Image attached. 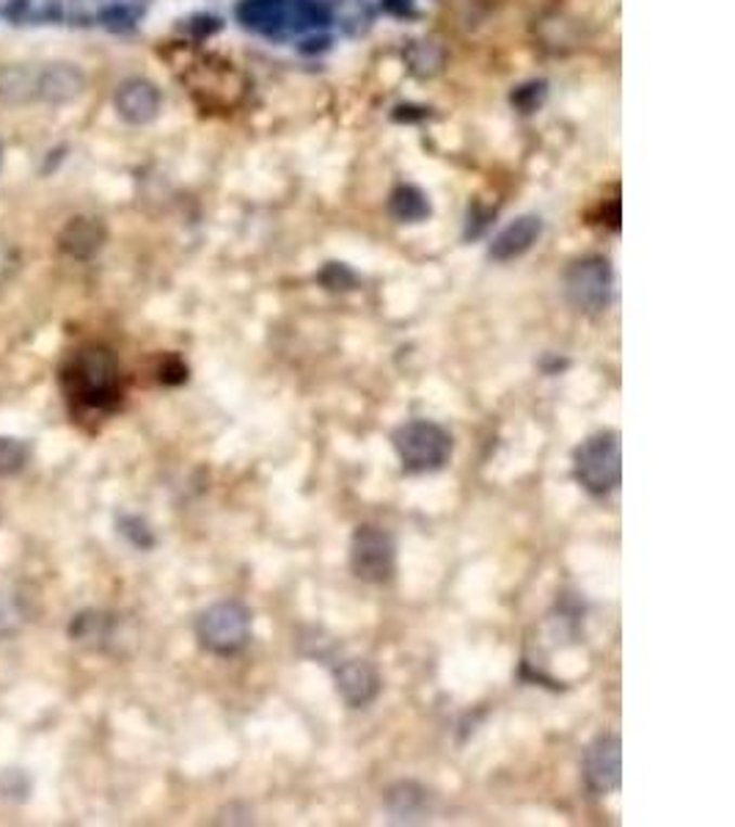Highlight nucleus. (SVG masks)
<instances>
[{"mask_svg":"<svg viewBox=\"0 0 735 827\" xmlns=\"http://www.w3.org/2000/svg\"><path fill=\"white\" fill-rule=\"evenodd\" d=\"M66 397L86 411L108 413L121 403V372L116 354L105 345L75 351L61 372Z\"/></svg>","mask_w":735,"mask_h":827,"instance_id":"nucleus-1","label":"nucleus"},{"mask_svg":"<svg viewBox=\"0 0 735 827\" xmlns=\"http://www.w3.org/2000/svg\"><path fill=\"white\" fill-rule=\"evenodd\" d=\"M237 20L245 28L284 37L318 28L328 20L323 0H243L237 7Z\"/></svg>","mask_w":735,"mask_h":827,"instance_id":"nucleus-2","label":"nucleus"},{"mask_svg":"<svg viewBox=\"0 0 735 827\" xmlns=\"http://www.w3.org/2000/svg\"><path fill=\"white\" fill-rule=\"evenodd\" d=\"M573 478L592 497L615 492L622 478L620 436L615 431H601L584 438L573 453Z\"/></svg>","mask_w":735,"mask_h":827,"instance_id":"nucleus-3","label":"nucleus"},{"mask_svg":"<svg viewBox=\"0 0 735 827\" xmlns=\"http://www.w3.org/2000/svg\"><path fill=\"white\" fill-rule=\"evenodd\" d=\"M391 444L402 469L411 474L438 472L452 458V436L447 428L433 420L405 422L395 431Z\"/></svg>","mask_w":735,"mask_h":827,"instance_id":"nucleus-4","label":"nucleus"},{"mask_svg":"<svg viewBox=\"0 0 735 827\" xmlns=\"http://www.w3.org/2000/svg\"><path fill=\"white\" fill-rule=\"evenodd\" d=\"M196 637L204 651L234 657L252 640V610L232 599L218 601L198 615Z\"/></svg>","mask_w":735,"mask_h":827,"instance_id":"nucleus-5","label":"nucleus"},{"mask_svg":"<svg viewBox=\"0 0 735 827\" xmlns=\"http://www.w3.org/2000/svg\"><path fill=\"white\" fill-rule=\"evenodd\" d=\"M350 569L361 582L386 585L397 574V540L381 524H361L350 538Z\"/></svg>","mask_w":735,"mask_h":827,"instance_id":"nucleus-6","label":"nucleus"},{"mask_svg":"<svg viewBox=\"0 0 735 827\" xmlns=\"http://www.w3.org/2000/svg\"><path fill=\"white\" fill-rule=\"evenodd\" d=\"M615 293V273L609 259L584 257L576 259L565 273V295L579 313H604Z\"/></svg>","mask_w":735,"mask_h":827,"instance_id":"nucleus-7","label":"nucleus"},{"mask_svg":"<svg viewBox=\"0 0 735 827\" xmlns=\"http://www.w3.org/2000/svg\"><path fill=\"white\" fill-rule=\"evenodd\" d=\"M581 775L592 794H611L622 784V753L620 739L604 734L584 750Z\"/></svg>","mask_w":735,"mask_h":827,"instance_id":"nucleus-8","label":"nucleus"},{"mask_svg":"<svg viewBox=\"0 0 735 827\" xmlns=\"http://www.w3.org/2000/svg\"><path fill=\"white\" fill-rule=\"evenodd\" d=\"M336 692L350 709H366L381 696V673L366 660H341L334 665Z\"/></svg>","mask_w":735,"mask_h":827,"instance_id":"nucleus-9","label":"nucleus"},{"mask_svg":"<svg viewBox=\"0 0 735 827\" xmlns=\"http://www.w3.org/2000/svg\"><path fill=\"white\" fill-rule=\"evenodd\" d=\"M86 89V75L75 64H48L34 73V100L69 105Z\"/></svg>","mask_w":735,"mask_h":827,"instance_id":"nucleus-10","label":"nucleus"},{"mask_svg":"<svg viewBox=\"0 0 735 827\" xmlns=\"http://www.w3.org/2000/svg\"><path fill=\"white\" fill-rule=\"evenodd\" d=\"M116 114L127 122V125H150L157 119L163 105L160 89L146 78H130L116 89L114 94Z\"/></svg>","mask_w":735,"mask_h":827,"instance_id":"nucleus-11","label":"nucleus"},{"mask_svg":"<svg viewBox=\"0 0 735 827\" xmlns=\"http://www.w3.org/2000/svg\"><path fill=\"white\" fill-rule=\"evenodd\" d=\"M386 811L395 822H405V825H416V822H427L436 811V800L430 791L416 780H400L386 791Z\"/></svg>","mask_w":735,"mask_h":827,"instance_id":"nucleus-12","label":"nucleus"},{"mask_svg":"<svg viewBox=\"0 0 735 827\" xmlns=\"http://www.w3.org/2000/svg\"><path fill=\"white\" fill-rule=\"evenodd\" d=\"M543 234V221L538 216H520L515 218L513 224L502 229V232L493 238L490 243V259H497V263H510L515 257H524L529 249L534 246Z\"/></svg>","mask_w":735,"mask_h":827,"instance_id":"nucleus-13","label":"nucleus"},{"mask_svg":"<svg viewBox=\"0 0 735 827\" xmlns=\"http://www.w3.org/2000/svg\"><path fill=\"white\" fill-rule=\"evenodd\" d=\"M105 243V227L96 218H73L59 234V249L73 259H91Z\"/></svg>","mask_w":735,"mask_h":827,"instance_id":"nucleus-14","label":"nucleus"},{"mask_svg":"<svg viewBox=\"0 0 735 827\" xmlns=\"http://www.w3.org/2000/svg\"><path fill=\"white\" fill-rule=\"evenodd\" d=\"M0 97L9 102H30L34 100V69L28 66H9L0 75Z\"/></svg>","mask_w":735,"mask_h":827,"instance_id":"nucleus-15","label":"nucleus"},{"mask_svg":"<svg viewBox=\"0 0 735 827\" xmlns=\"http://www.w3.org/2000/svg\"><path fill=\"white\" fill-rule=\"evenodd\" d=\"M391 213H395L400 221H422V218H427V213H430V204L425 202V196L418 191H413V188H400V191L395 193V199H391Z\"/></svg>","mask_w":735,"mask_h":827,"instance_id":"nucleus-16","label":"nucleus"},{"mask_svg":"<svg viewBox=\"0 0 735 827\" xmlns=\"http://www.w3.org/2000/svg\"><path fill=\"white\" fill-rule=\"evenodd\" d=\"M28 461V447L20 438L0 436V478L17 474Z\"/></svg>","mask_w":735,"mask_h":827,"instance_id":"nucleus-17","label":"nucleus"},{"mask_svg":"<svg viewBox=\"0 0 735 827\" xmlns=\"http://www.w3.org/2000/svg\"><path fill=\"white\" fill-rule=\"evenodd\" d=\"M119 530L132 546H138V549H150V546H155V535H152L150 524H146L141 516H121Z\"/></svg>","mask_w":735,"mask_h":827,"instance_id":"nucleus-18","label":"nucleus"},{"mask_svg":"<svg viewBox=\"0 0 735 827\" xmlns=\"http://www.w3.org/2000/svg\"><path fill=\"white\" fill-rule=\"evenodd\" d=\"M157 378H160V384L166 386H180L188 381V365L180 359V356H166L160 361V370H157Z\"/></svg>","mask_w":735,"mask_h":827,"instance_id":"nucleus-19","label":"nucleus"},{"mask_svg":"<svg viewBox=\"0 0 735 827\" xmlns=\"http://www.w3.org/2000/svg\"><path fill=\"white\" fill-rule=\"evenodd\" d=\"M320 279H323V284L328 290H350L356 284V276L350 273L345 265H336V263H331L328 268L323 270V276H320Z\"/></svg>","mask_w":735,"mask_h":827,"instance_id":"nucleus-20","label":"nucleus"},{"mask_svg":"<svg viewBox=\"0 0 735 827\" xmlns=\"http://www.w3.org/2000/svg\"><path fill=\"white\" fill-rule=\"evenodd\" d=\"M102 23H105V28L119 30V28H127V25L132 23V14L127 12V9L114 7V9H108V12L102 14Z\"/></svg>","mask_w":735,"mask_h":827,"instance_id":"nucleus-21","label":"nucleus"},{"mask_svg":"<svg viewBox=\"0 0 735 827\" xmlns=\"http://www.w3.org/2000/svg\"><path fill=\"white\" fill-rule=\"evenodd\" d=\"M30 12V0H12L7 7V17L12 20L14 25H20L25 20V14Z\"/></svg>","mask_w":735,"mask_h":827,"instance_id":"nucleus-22","label":"nucleus"},{"mask_svg":"<svg viewBox=\"0 0 735 827\" xmlns=\"http://www.w3.org/2000/svg\"><path fill=\"white\" fill-rule=\"evenodd\" d=\"M565 367H568V361H565V359L559 361V359H554V356H549V359L543 361V370L549 372V376H556V372L565 370Z\"/></svg>","mask_w":735,"mask_h":827,"instance_id":"nucleus-23","label":"nucleus"},{"mask_svg":"<svg viewBox=\"0 0 735 827\" xmlns=\"http://www.w3.org/2000/svg\"><path fill=\"white\" fill-rule=\"evenodd\" d=\"M0 166H3V144H0Z\"/></svg>","mask_w":735,"mask_h":827,"instance_id":"nucleus-24","label":"nucleus"}]
</instances>
